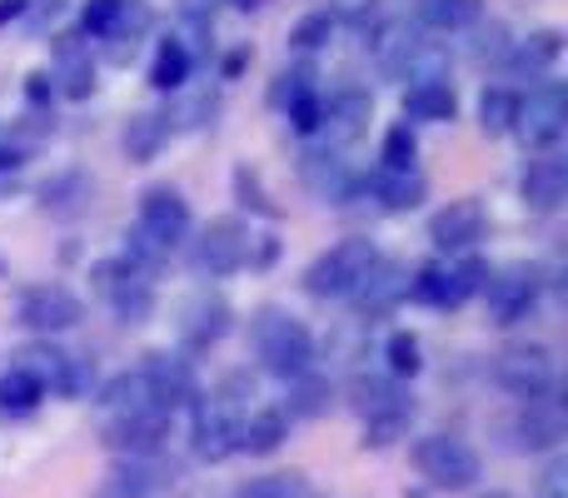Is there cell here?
<instances>
[{"instance_id":"6da1fadb","label":"cell","mask_w":568,"mask_h":498,"mask_svg":"<svg viewBox=\"0 0 568 498\" xmlns=\"http://www.w3.org/2000/svg\"><path fill=\"white\" fill-rule=\"evenodd\" d=\"M349 404L354 414L364 419V444L369 449H389L394 439H404L414 424V399L409 389H404L399 379H374V374H364V379L349 384Z\"/></svg>"},{"instance_id":"7a4b0ae2","label":"cell","mask_w":568,"mask_h":498,"mask_svg":"<svg viewBox=\"0 0 568 498\" xmlns=\"http://www.w3.org/2000/svg\"><path fill=\"white\" fill-rule=\"evenodd\" d=\"M250 344H255V359L265 364L275 379H300L314 369V339L300 319H290L284 309H260L250 324Z\"/></svg>"},{"instance_id":"3957f363","label":"cell","mask_w":568,"mask_h":498,"mask_svg":"<svg viewBox=\"0 0 568 498\" xmlns=\"http://www.w3.org/2000/svg\"><path fill=\"white\" fill-rule=\"evenodd\" d=\"M414 469L444 494H459V489H474L484 479V459L469 439L459 434H424L414 444Z\"/></svg>"},{"instance_id":"277c9868","label":"cell","mask_w":568,"mask_h":498,"mask_svg":"<svg viewBox=\"0 0 568 498\" xmlns=\"http://www.w3.org/2000/svg\"><path fill=\"white\" fill-rule=\"evenodd\" d=\"M240 419H245V409L235 399H225V394H210L205 399L200 394L190 404V449H195V459L225 464L240 449Z\"/></svg>"},{"instance_id":"5b68a950","label":"cell","mask_w":568,"mask_h":498,"mask_svg":"<svg viewBox=\"0 0 568 498\" xmlns=\"http://www.w3.org/2000/svg\"><path fill=\"white\" fill-rule=\"evenodd\" d=\"M170 419L175 414L165 409H140V414H110L105 429H100V444L115 449L120 459H155L170 439Z\"/></svg>"},{"instance_id":"8992f818","label":"cell","mask_w":568,"mask_h":498,"mask_svg":"<svg viewBox=\"0 0 568 498\" xmlns=\"http://www.w3.org/2000/svg\"><path fill=\"white\" fill-rule=\"evenodd\" d=\"M568 434V419H564V404L539 394V399H519V414L509 419V449L519 454H549L559 449Z\"/></svg>"},{"instance_id":"52a82bcc","label":"cell","mask_w":568,"mask_h":498,"mask_svg":"<svg viewBox=\"0 0 568 498\" xmlns=\"http://www.w3.org/2000/svg\"><path fill=\"white\" fill-rule=\"evenodd\" d=\"M494 384L509 389L514 399H539L554 389V354L544 344H514L494 359Z\"/></svg>"},{"instance_id":"ba28073f","label":"cell","mask_w":568,"mask_h":498,"mask_svg":"<svg viewBox=\"0 0 568 498\" xmlns=\"http://www.w3.org/2000/svg\"><path fill=\"white\" fill-rule=\"evenodd\" d=\"M374 260H379V254H374L369 240H344V245H334L324 260L310 264L304 284H310V294H320V299H334V294H349L354 280H359Z\"/></svg>"},{"instance_id":"9c48e42d","label":"cell","mask_w":568,"mask_h":498,"mask_svg":"<svg viewBox=\"0 0 568 498\" xmlns=\"http://www.w3.org/2000/svg\"><path fill=\"white\" fill-rule=\"evenodd\" d=\"M85 304L65 289V284H36V289L20 294V324L36 334H60V329H75Z\"/></svg>"},{"instance_id":"30bf717a","label":"cell","mask_w":568,"mask_h":498,"mask_svg":"<svg viewBox=\"0 0 568 498\" xmlns=\"http://www.w3.org/2000/svg\"><path fill=\"white\" fill-rule=\"evenodd\" d=\"M514 125H519V135L529 140L534 150H549L554 140L564 135V125H568L564 90H559V85H549V90H539V95L519 100V115H514Z\"/></svg>"},{"instance_id":"8fae6325","label":"cell","mask_w":568,"mask_h":498,"mask_svg":"<svg viewBox=\"0 0 568 498\" xmlns=\"http://www.w3.org/2000/svg\"><path fill=\"white\" fill-rule=\"evenodd\" d=\"M484 284V264H459V270H424L419 280L409 284L414 294H419L424 304H434V309H459L469 294H479Z\"/></svg>"},{"instance_id":"7c38bea8","label":"cell","mask_w":568,"mask_h":498,"mask_svg":"<svg viewBox=\"0 0 568 498\" xmlns=\"http://www.w3.org/2000/svg\"><path fill=\"white\" fill-rule=\"evenodd\" d=\"M245 254H250L245 225H240V220H215V225L200 235L195 264L200 270H210V274H235L240 264H245Z\"/></svg>"},{"instance_id":"4fadbf2b","label":"cell","mask_w":568,"mask_h":498,"mask_svg":"<svg viewBox=\"0 0 568 498\" xmlns=\"http://www.w3.org/2000/svg\"><path fill=\"white\" fill-rule=\"evenodd\" d=\"M140 230H145L150 240H160V245H175L180 235L190 230V205L175 195L170 185H155L145 190V200H140Z\"/></svg>"},{"instance_id":"5bb4252c","label":"cell","mask_w":568,"mask_h":498,"mask_svg":"<svg viewBox=\"0 0 568 498\" xmlns=\"http://www.w3.org/2000/svg\"><path fill=\"white\" fill-rule=\"evenodd\" d=\"M354 304H359L364 314H384V309H394V304L409 294V274L399 270V264H389V260H374L369 270L354 280Z\"/></svg>"},{"instance_id":"9a60e30c","label":"cell","mask_w":568,"mask_h":498,"mask_svg":"<svg viewBox=\"0 0 568 498\" xmlns=\"http://www.w3.org/2000/svg\"><path fill=\"white\" fill-rule=\"evenodd\" d=\"M145 379L155 384L160 404H165L170 414H175V409H190V404L200 399L195 369H190V359H175V354H150V359H145Z\"/></svg>"},{"instance_id":"2e32d148","label":"cell","mask_w":568,"mask_h":498,"mask_svg":"<svg viewBox=\"0 0 568 498\" xmlns=\"http://www.w3.org/2000/svg\"><path fill=\"white\" fill-rule=\"evenodd\" d=\"M479 289L489 294V314H494V324H519L524 314L534 309L539 280H534V270H509V274H499V280L479 284Z\"/></svg>"},{"instance_id":"e0dca14e","label":"cell","mask_w":568,"mask_h":498,"mask_svg":"<svg viewBox=\"0 0 568 498\" xmlns=\"http://www.w3.org/2000/svg\"><path fill=\"white\" fill-rule=\"evenodd\" d=\"M100 289H105V299L115 304V314L125 324H140L150 314V284L140 280L135 270H125V264H100Z\"/></svg>"},{"instance_id":"ac0fdd59","label":"cell","mask_w":568,"mask_h":498,"mask_svg":"<svg viewBox=\"0 0 568 498\" xmlns=\"http://www.w3.org/2000/svg\"><path fill=\"white\" fill-rule=\"evenodd\" d=\"M479 235H484L479 200H454V205L439 210V215H434V225H429V240L439 250H469Z\"/></svg>"},{"instance_id":"d6986e66","label":"cell","mask_w":568,"mask_h":498,"mask_svg":"<svg viewBox=\"0 0 568 498\" xmlns=\"http://www.w3.org/2000/svg\"><path fill=\"white\" fill-rule=\"evenodd\" d=\"M369 95L364 90H344V95H334L329 105L320 110V125L329 130V140L334 145H354V140L369 130Z\"/></svg>"},{"instance_id":"ffe728a7","label":"cell","mask_w":568,"mask_h":498,"mask_svg":"<svg viewBox=\"0 0 568 498\" xmlns=\"http://www.w3.org/2000/svg\"><path fill=\"white\" fill-rule=\"evenodd\" d=\"M100 409L105 414H140V409H165V404H160L155 384L145 379V369H135V374H115V379L100 389Z\"/></svg>"},{"instance_id":"44dd1931","label":"cell","mask_w":568,"mask_h":498,"mask_svg":"<svg viewBox=\"0 0 568 498\" xmlns=\"http://www.w3.org/2000/svg\"><path fill=\"white\" fill-rule=\"evenodd\" d=\"M284 439H290V414L284 409H255V414L240 419V449L235 454H255V459H265V454H275Z\"/></svg>"},{"instance_id":"7402d4cb","label":"cell","mask_w":568,"mask_h":498,"mask_svg":"<svg viewBox=\"0 0 568 498\" xmlns=\"http://www.w3.org/2000/svg\"><path fill=\"white\" fill-rule=\"evenodd\" d=\"M180 334H185V349H210V344H220L230 334V304L225 299H195L185 314V324H180Z\"/></svg>"},{"instance_id":"603a6c76","label":"cell","mask_w":568,"mask_h":498,"mask_svg":"<svg viewBox=\"0 0 568 498\" xmlns=\"http://www.w3.org/2000/svg\"><path fill=\"white\" fill-rule=\"evenodd\" d=\"M160 484V474L150 469V459H115L105 469V479L95 484V498H150Z\"/></svg>"},{"instance_id":"cb8c5ba5","label":"cell","mask_w":568,"mask_h":498,"mask_svg":"<svg viewBox=\"0 0 568 498\" xmlns=\"http://www.w3.org/2000/svg\"><path fill=\"white\" fill-rule=\"evenodd\" d=\"M564 195H568L564 160H539V165H529V175H524V200H529L534 210H554Z\"/></svg>"},{"instance_id":"d4e9b609","label":"cell","mask_w":568,"mask_h":498,"mask_svg":"<svg viewBox=\"0 0 568 498\" xmlns=\"http://www.w3.org/2000/svg\"><path fill=\"white\" fill-rule=\"evenodd\" d=\"M40 399H45V384L36 374H26L20 364H10L0 374V414H36Z\"/></svg>"},{"instance_id":"484cf974","label":"cell","mask_w":568,"mask_h":498,"mask_svg":"<svg viewBox=\"0 0 568 498\" xmlns=\"http://www.w3.org/2000/svg\"><path fill=\"white\" fill-rule=\"evenodd\" d=\"M310 484H304L300 469H275V474H260V479L240 484L235 498H304Z\"/></svg>"},{"instance_id":"4316f807","label":"cell","mask_w":568,"mask_h":498,"mask_svg":"<svg viewBox=\"0 0 568 498\" xmlns=\"http://www.w3.org/2000/svg\"><path fill=\"white\" fill-rule=\"evenodd\" d=\"M414 120H454V90L449 80H434V85H414L409 100H404Z\"/></svg>"},{"instance_id":"83f0119b","label":"cell","mask_w":568,"mask_h":498,"mask_svg":"<svg viewBox=\"0 0 568 498\" xmlns=\"http://www.w3.org/2000/svg\"><path fill=\"white\" fill-rule=\"evenodd\" d=\"M294 384V394H290V419H314V414H324L329 409V384L320 379V374H300V379H290Z\"/></svg>"},{"instance_id":"f1b7e54d","label":"cell","mask_w":568,"mask_h":498,"mask_svg":"<svg viewBox=\"0 0 568 498\" xmlns=\"http://www.w3.org/2000/svg\"><path fill=\"white\" fill-rule=\"evenodd\" d=\"M304 180H310L314 195H324V200H344V195H349V175H344V170L334 165L329 155H310V165H304Z\"/></svg>"},{"instance_id":"f546056e","label":"cell","mask_w":568,"mask_h":498,"mask_svg":"<svg viewBox=\"0 0 568 498\" xmlns=\"http://www.w3.org/2000/svg\"><path fill=\"white\" fill-rule=\"evenodd\" d=\"M419 45V35H414L409 26H389L379 35V65L389 70V75H404V65H409V50Z\"/></svg>"},{"instance_id":"4dcf8cb0","label":"cell","mask_w":568,"mask_h":498,"mask_svg":"<svg viewBox=\"0 0 568 498\" xmlns=\"http://www.w3.org/2000/svg\"><path fill=\"white\" fill-rule=\"evenodd\" d=\"M424 20L439 30H459L479 20V0H424Z\"/></svg>"},{"instance_id":"1f68e13d","label":"cell","mask_w":568,"mask_h":498,"mask_svg":"<svg viewBox=\"0 0 568 498\" xmlns=\"http://www.w3.org/2000/svg\"><path fill=\"white\" fill-rule=\"evenodd\" d=\"M419 195H424V180H414L409 170H394L389 180H379L384 210H414V205H419Z\"/></svg>"},{"instance_id":"d6a6232c","label":"cell","mask_w":568,"mask_h":498,"mask_svg":"<svg viewBox=\"0 0 568 498\" xmlns=\"http://www.w3.org/2000/svg\"><path fill=\"white\" fill-rule=\"evenodd\" d=\"M90 85H95V80H90V60L80 55L75 45H65V50H60V90H65V95H75V100H85Z\"/></svg>"},{"instance_id":"836d02e7","label":"cell","mask_w":568,"mask_h":498,"mask_svg":"<svg viewBox=\"0 0 568 498\" xmlns=\"http://www.w3.org/2000/svg\"><path fill=\"white\" fill-rule=\"evenodd\" d=\"M160 135H165V120L160 115H135L130 120V130H125V150L135 160H150L155 155V145H160Z\"/></svg>"},{"instance_id":"e575fe53","label":"cell","mask_w":568,"mask_h":498,"mask_svg":"<svg viewBox=\"0 0 568 498\" xmlns=\"http://www.w3.org/2000/svg\"><path fill=\"white\" fill-rule=\"evenodd\" d=\"M384 359H389V374L394 379H414L419 374V339L414 334H394L389 344H384Z\"/></svg>"},{"instance_id":"d590c367","label":"cell","mask_w":568,"mask_h":498,"mask_svg":"<svg viewBox=\"0 0 568 498\" xmlns=\"http://www.w3.org/2000/svg\"><path fill=\"white\" fill-rule=\"evenodd\" d=\"M479 115H484V130H489V135H504V130L514 125V115H519V95H509V90H489L484 105H479Z\"/></svg>"},{"instance_id":"8d00e7d4","label":"cell","mask_w":568,"mask_h":498,"mask_svg":"<svg viewBox=\"0 0 568 498\" xmlns=\"http://www.w3.org/2000/svg\"><path fill=\"white\" fill-rule=\"evenodd\" d=\"M185 70H190V50L185 45H165L155 55V70H150V80H155L160 90H175L180 80H185Z\"/></svg>"},{"instance_id":"74e56055","label":"cell","mask_w":568,"mask_h":498,"mask_svg":"<svg viewBox=\"0 0 568 498\" xmlns=\"http://www.w3.org/2000/svg\"><path fill=\"white\" fill-rule=\"evenodd\" d=\"M329 30H334V16H329V10H314V16H304L300 26H294L290 40H294L300 50H314L320 40H329Z\"/></svg>"},{"instance_id":"f35d334b","label":"cell","mask_w":568,"mask_h":498,"mask_svg":"<svg viewBox=\"0 0 568 498\" xmlns=\"http://www.w3.org/2000/svg\"><path fill=\"white\" fill-rule=\"evenodd\" d=\"M409 160H414V135H409V125H394L389 140H384V165H389V170H409Z\"/></svg>"},{"instance_id":"ab89813d","label":"cell","mask_w":568,"mask_h":498,"mask_svg":"<svg viewBox=\"0 0 568 498\" xmlns=\"http://www.w3.org/2000/svg\"><path fill=\"white\" fill-rule=\"evenodd\" d=\"M125 16V0H90V10H85V30L90 35H105L115 20Z\"/></svg>"},{"instance_id":"60d3db41","label":"cell","mask_w":568,"mask_h":498,"mask_svg":"<svg viewBox=\"0 0 568 498\" xmlns=\"http://www.w3.org/2000/svg\"><path fill=\"white\" fill-rule=\"evenodd\" d=\"M554 55H559V35H534V45L519 50V65L524 70H539V65H549Z\"/></svg>"},{"instance_id":"b9f144b4","label":"cell","mask_w":568,"mask_h":498,"mask_svg":"<svg viewBox=\"0 0 568 498\" xmlns=\"http://www.w3.org/2000/svg\"><path fill=\"white\" fill-rule=\"evenodd\" d=\"M320 100L314 95H300V100H290V120H294V130H320Z\"/></svg>"},{"instance_id":"7bdbcfd3","label":"cell","mask_w":568,"mask_h":498,"mask_svg":"<svg viewBox=\"0 0 568 498\" xmlns=\"http://www.w3.org/2000/svg\"><path fill=\"white\" fill-rule=\"evenodd\" d=\"M539 498H568V464L564 459L549 464V474H544V484H539Z\"/></svg>"},{"instance_id":"ee69618b","label":"cell","mask_w":568,"mask_h":498,"mask_svg":"<svg viewBox=\"0 0 568 498\" xmlns=\"http://www.w3.org/2000/svg\"><path fill=\"white\" fill-rule=\"evenodd\" d=\"M130 250H135V260H145V264H155L160 254H165V245H160V240H150L145 230H135V235H130Z\"/></svg>"},{"instance_id":"f6af8a7d","label":"cell","mask_w":568,"mask_h":498,"mask_svg":"<svg viewBox=\"0 0 568 498\" xmlns=\"http://www.w3.org/2000/svg\"><path fill=\"white\" fill-rule=\"evenodd\" d=\"M20 10H26V0H0V26H6L10 16H20Z\"/></svg>"},{"instance_id":"bcb514c9","label":"cell","mask_w":568,"mask_h":498,"mask_svg":"<svg viewBox=\"0 0 568 498\" xmlns=\"http://www.w3.org/2000/svg\"><path fill=\"white\" fill-rule=\"evenodd\" d=\"M334 6H339V10H349V16H359V10L369 6V0H334Z\"/></svg>"},{"instance_id":"7dc6e473","label":"cell","mask_w":568,"mask_h":498,"mask_svg":"<svg viewBox=\"0 0 568 498\" xmlns=\"http://www.w3.org/2000/svg\"><path fill=\"white\" fill-rule=\"evenodd\" d=\"M235 6H240V10H260V6H265V0H235Z\"/></svg>"},{"instance_id":"c3c4849f","label":"cell","mask_w":568,"mask_h":498,"mask_svg":"<svg viewBox=\"0 0 568 498\" xmlns=\"http://www.w3.org/2000/svg\"><path fill=\"white\" fill-rule=\"evenodd\" d=\"M36 6H40V10H60V6H65V0H36Z\"/></svg>"},{"instance_id":"681fc988","label":"cell","mask_w":568,"mask_h":498,"mask_svg":"<svg viewBox=\"0 0 568 498\" xmlns=\"http://www.w3.org/2000/svg\"><path fill=\"white\" fill-rule=\"evenodd\" d=\"M484 498H514V494H484Z\"/></svg>"}]
</instances>
